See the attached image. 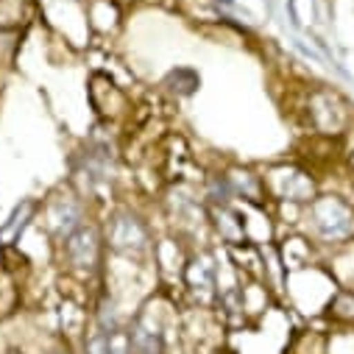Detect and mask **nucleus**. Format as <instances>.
I'll list each match as a JSON object with an SVG mask.
<instances>
[{
  "instance_id": "1",
  "label": "nucleus",
  "mask_w": 354,
  "mask_h": 354,
  "mask_svg": "<svg viewBox=\"0 0 354 354\" xmlns=\"http://www.w3.org/2000/svg\"><path fill=\"white\" fill-rule=\"evenodd\" d=\"M307 221L321 243L343 245L354 237V207L340 196H318L307 204Z\"/></svg>"
},
{
  "instance_id": "2",
  "label": "nucleus",
  "mask_w": 354,
  "mask_h": 354,
  "mask_svg": "<svg viewBox=\"0 0 354 354\" xmlns=\"http://www.w3.org/2000/svg\"><path fill=\"white\" fill-rule=\"evenodd\" d=\"M310 118L321 134H340L348 126V106L337 93L315 90L310 95Z\"/></svg>"
},
{
  "instance_id": "3",
  "label": "nucleus",
  "mask_w": 354,
  "mask_h": 354,
  "mask_svg": "<svg viewBox=\"0 0 354 354\" xmlns=\"http://www.w3.org/2000/svg\"><path fill=\"white\" fill-rule=\"evenodd\" d=\"M271 190L279 201H290V204H313L318 198L313 173L301 167H279L271 179Z\"/></svg>"
},
{
  "instance_id": "4",
  "label": "nucleus",
  "mask_w": 354,
  "mask_h": 354,
  "mask_svg": "<svg viewBox=\"0 0 354 354\" xmlns=\"http://www.w3.org/2000/svg\"><path fill=\"white\" fill-rule=\"evenodd\" d=\"M64 248H67V259L75 265V268H95V265H98L101 243H98L95 229L78 226L75 232H70V234H67Z\"/></svg>"
},
{
  "instance_id": "5",
  "label": "nucleus",
  "mask_w": 354,
  "mask_h": 354,
  "mask_svg": "<svg viewBox=\"0 0 354 354\" xmlns=\"http://www.w3.org/2000/svg\"><path fill=\"white\" fill-rule=\"evenodd\" d=\"M109 243H112L118 251L131 254V251H137V248L145 245V226H142L137 218H131V215H118V218L112 221Z\"/></svg>"
},
{
  "instance_id": "6",
  "label": "nucleus",
  "mask_w": 354,
  "mask_h": 354,
  "mask_svg": "<svg viewBox=\"0 0 354 354\" xmlns=\"http://www.w3.org/2000/svg\"><path fill=\"white\" fill-rule=\"evenodd\" d=\"M326 315L340 324V326H354V290L351 288H340L329 296L326 304Z\"/></svg>"
},
{
  "instance_id": "7",
  "label": "nucleus",
  "mask_w": 354,
  "mask_h": 354,
  "mask_svg": "<svg viewBox=\"0 0 354 354\" xmlns=\"http://www.w3.org/2000/svg\"><path fill=\"white\" fill-rule=\"evenodd\" d=\"M229 185H232V193H243L245 201L251 204H259L262 196H265V179L254 176L251 170H237L234 176H226Z\"/></svg>"
},
{
  "instance_id": "8",
  "label": "nucleus",
  "mask_w": 354,
  "mask_h": 354,
  "mask_svg": "<svg viewBox=\"0 0 354 354\" xmlns=\"http://www.w3.org/2000/svg\"><path fill=\"white\" fill-rule=\"evenodd\" d=\"M109 335V354H134L131 348V335L123 332V329H115V332H106Z\"/></svg>"
}]
</instances>
